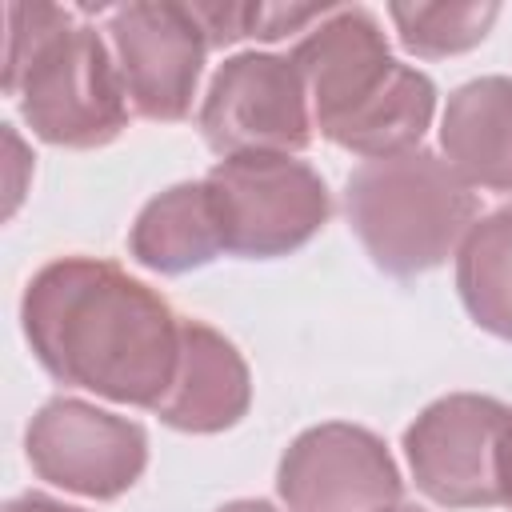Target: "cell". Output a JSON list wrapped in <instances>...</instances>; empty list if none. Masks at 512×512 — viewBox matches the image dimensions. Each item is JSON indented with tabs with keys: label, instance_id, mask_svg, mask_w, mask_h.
Returning a JSON list of instances; mask_svg holds the SVG:
<instances>
[{
	"label": "cell",
	"instance_id": "3",
	"mask_svg": "<svg viewBox=\"0 0 512 512\" xmlns=\"http://www.w3.org/2000/svg\"><path fill=\"white\" fill-rule=\"evenodd\" d=\"M4 92L56 148H100L128 128V92L108 40L52 4L8 8Z\"/></svg>",
	"mask_w": 512,
	"mask_h": 512
},
{
	"label": "cell",
	"instance_id": "19",
	"mask_svg": "<svg viewBox=\"0 0 512 512\" xmlns=\"http://www.w3.org/2000/svg\"><path fill=\"white\" fill-rule=\"evenodd\" d=\"M216 512H280V508H272L268 500H232V504H224Z\"/></svg>",
	"mask_w": 512,
	"mask_h": 512
},
{
	"label": "cell",
	"instance_id": "11",
	"mask_svg": "<svg viewBox=\"0 0 512 512\" xmlns=\"http://www.w3.org/2000/svg\"><path fill=\"white\" fill-rule=\"evenodd\" d=\"M248 404H252V376L236 344L204 320H184L172 388L152 412L168 428L208 436L240 424Z\"/></svg>",
	"mask_w": 512,
	"mask_h": 512
},
{
	"label": "cell",
	"instance_id": "2",
	"mask_svg": "<svg viewBox=\"0 0 512 512\" xmlns=\"http://www.w3.org/2000/svg\"><path fill=\"white\" fill-rule=\"evenodd\" d=\"M292 64L304 76L312 124L344 152L368 160L412 152L436 116V84L388 52L368 8H332L292 48Z\"/></svg>",
	"mask_w": 512,
	"mask_h": 512
},
{
	"label": "cell",
	"instance_id": "20",
	"mask_svg": "<svg viewBox=\"0 0 512 512\" xmlns=\"http://www.w3.org/2000/svg\"><path fill=\"white\" fill-rule=\"evenodd\" d=\"M388 512H424V508H412V504H396V508H388Z\"/></svg>",
	"mask_w": 512,
	"mask_h": 512
},
{
	"label": "cell",
	"instance_id": "8",
	"mask_svg": "<svg viewBox=\"0 0 512 512\" xmlns=\"http://www.w3.org/2000/svg\"><path fill=\"white\" fill-rule=\"evenodd\" d=\"M24 452L40 480L76 496L116 500L148 464V432L128 416L56 396L32 416Z\"/></svg>",
	"mask_w": 512,
	"mask_h": 512
},
{
	"label": "cell",
	"instance_id": "7",
	"mask_svg": "<svg viewBox=\"0 0 512 512\" xmlns=\"http://www.w3.org/2000/svg\"><path fill=\"white\" fill-rule=\"evenodd\" d=\"M108 48L116 56L128 104L144 120H184L204 72L208 36L192 4L140 0L108 8Z\"/></svg>",
	"mask_w": 512,
	"mask_h": 512
},
{
	"label": "cell",
	"instance_id": "13",
	"mask_svg": "<svg viewBox=\"0 0 512 512\" xmlns=\"http://www.w3.org/2000/svg\"><path fill=\"white\" fill-rule=\"evenodd\" d=\"M128 252L160 276H184L212 264L224 252V240L204 180L172 184L152 196L128 232Z\"/></svg>",
	"mask_w": 512,
	"mask_h": 512
},
{
	"label": "cell",
	"instance_id": "5",
	"mask_svg": "<svg viewBox=\"0 0 512 512\" xmlns=\"http://www.w3.org/2000/svg\"><path fill=\"white\" fill-rule=\"evenodd\" d=\"M224 252L276 260L304 248L332 216L320 172L296 156H228L204 176Z\"/></svg>",
	"mask_w": 512,
	"mask_h": 512
},
{
	"label": "cell",
	"instance_id": "1",
	"mask_svg": "<svg viewBox=\"0 0 512 512\" xmlns=\"http://www.w3.org/2000/svg\"><path fill=\"white\" fill-rule=\"evenodd\" d=\"M40 368L116 404L156 408L180 360V316L144 280L92 256L44 264L20 300Z\"/></svg>",
	"mask_w": 512,
	"mask_h": 512
},
{
	"label": "cell",
	"instance_id": "10",
	"mask_svg": "<svg viewBox=\"0 0 512 512\" xmlns=\"http://www.w3.org/2000/svg\"><path fill=\"white\" fill-rule=\"evenodd\" d=\"M288 512H388L404 480L384 440L360 424H316L300 432L276 468Z\"/></svg>",
	"mask_w": 512,
	"mask_h": 512
},
{
	"label": "cell",
	"instance_id": "14",
	"mask_svg": "<svg viewBox=\"0 0 512 512\" xmlns=\"http://www.w3.org/2000/svg\"><path fill=\"white\" fill-rule=\"evenodd\" d=\"M456 288L468 316L512 344V204L480 216L460 240Z\"/></svg>",
	"mask_w": 512,
	"mask_h": 512
},
{
	"label": "cell",
	"instance_id": "12",
	"mask_svg": "<svg viewBox=\"0 0 512 512\" xmlns=\"http://www.w3.org/2000/svg\"><path fill=\"white\" fill-rule=\"evenodd\" d=\"M440 148L464 184L512 192V76L460 84L440 120Z\"/></svg>",
	"mask_w": 512,
	"mask_h": 512
},
{
	"label": "cell",
	"instance_id": "15",
	"mask_svg": "<svg viewBox=\"0 0 512 512\" xmlns=\"http://www.w3.org/2000/svg\"><path fill=\"white\" fill-rule=\"evenodd\" d=\"M388 16L408 52L440 60L476 48L492 32L500 4H388Z\"/></svg>",
	"mask_w": 512,
	"mask_h": 512
},
{
	"label": "cell",
	"instance_id": "4",
	"mask_svg": "<svg viewBox=\"0 0 512 512\" xmlns=\"http://www.w3.org/2000/svg\"><path fill=\"white\" fill-rule=\"evenodd\" d=\"M344 208L364 252L388 276H420L444 264L480 220L472 184L428 148L360 164L348 176Z\"/></svg>",
	"mask_w": 512,
	"mask_h": 512
},
{
	"label": "cell",
	"instance_id": "6",
	"mask_svg": "<svg viewBox=\"0 0 512 512\" xmlns=\"http://www.w3.org/2000/svg\"><path fill=\"white\" fill-rule=\"evenodd\" d=\"M312 104L292 56L240 52L224 60L200 104V132L228 156H296L312 144Z\"/></svg>",
	"mask_w": 512,
	"mask_h": 512
},
{
	"label": "cell",
	"instance_id": "16",
	"mask_svg": "<svg viewBox=\"0 0 512 512\" xmlns=\"http://www.w3.org/2000/svg\"><path fill=\"white\" fill-rule=\"evenodd\" d=\"M336 4H192L208 48L236 40H280L308 24H320Z\"/></svg>",
	"mask_w": 512,
	"mask_h": 512
},
{
	"label": "cell",
	"instance_id": "18",
	"mask_svg": "<svg viewBox=\"0 0 512 512\" xmlns=\"http://www.w3.org/2000/svg\"><path fill=\"white\" fill-rule=\"evenodd\" d=\"M4 512H84V508H68V504L48 500V496H16L4 504Z\"/></svg>",
	"mask_w": 512,
	"mask_h": 512
},
{
	"label": "cell",
	"instance_id": "17",
	"mask_svg": "<svg viewBox=\"0 0 512 512\" xmlns=\"http://www.w3.org/2000/svg\"><path fill=\"white\" fill-rule=\"evenodd\" d=\"M496 484H500V504L512 508V416H508V424H504L500 452H496Z\"/></svg>",
	"mask_w": 512,
	"mask_h": 512
},
{
	"label": "cell",
	"instance_id": "9",
	"mask_svg": "<svg viewBox=\"0 0 512 512\" xmlns=\"http://www.w3.org/2000/svg\"><path fill=\"white\" fill-rule=\"evenodd\" d=\"M508 416V404L476 392H452L428 404L404 432V456L416 488L444 508L500 504L496 452Z\"/></svg>",
	"mask_w": 512,
	"mask_h": 512
}]
</instances>
